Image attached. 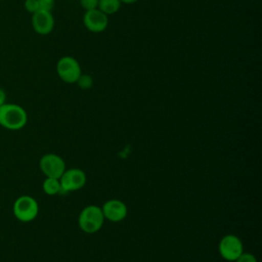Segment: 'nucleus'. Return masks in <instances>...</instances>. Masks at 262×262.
Listing matches in <instances>:
<instances>
[{"label": "nucleus", "instance_id": "nucleus-1", "mask_svg": "<svg viewBox=\"0 0 262 262\" xmlns=\"http://www.w3.org/2000/svg\"><path fill=\"white\" fill-rule=\"evenodd\" d=\"M28 122L26 110L16 103L5 102L0 106V126L10 131L23 129Z\"/></svg>", "mask_w": 262, "mask_h": 262}, {"label": "nucleus", "instance_id": "nucleus-2", "mask_svg": "<svg viewBox=\"0 0 262 262\" xmlns=\"http://www.w3.org/2000/svg\"><path fill=\"white\" fill-rule=\"evenodd\" d=\"M104 222V216L101 208L90 205L85 207L78 218L79 227L86 233H94L98 231Z\"/></svg>", "mask_w": 262, "mask_h": 262}, {"label": "nucleus", "instance_id": "nucleus-3", "mask_svg": "<svg viewBox=\"0 0 262 262\" xmlns=\"http://www.w3.org/2000/svg\"><path fill=\"white\" fill-rule=\"evenodd\" d=\"M12 212L18 221L31 222L38 216L39 205L33 196L24 194L14 201Z\"/></svg>", "mask_w": 262, "mask_h": 262}, {"label": "nucleus", "instance_id": "nucleus-4", "mask_svg": "<svg viewBox=\"0 0 262 262\" xmlns=\"http://www.w3.org/2000/svg\"><path fill=\"white\" fill-rule=\"evenodd\" d=\"M56 73L60 80L68 84L76 83L82 74L81 66L78 60L70 55L60 57L56 62Z\"/></svg>", "mask_w": 262, "mask_h": 262}, {"label": "nucleus", "instance_id": "nucleus-5", "mask_svg": "<svg viewBox=\"0 0 262 262\" xmlns=\"http://www.w3.org/2000/svg\"><path fill=\"white\" fill-rule=\"evenodd\" d=\"M58 180L60 183V192H69L82 188L86 183V175L81 169L71 168L66 169Z\"/></svg>", "mask_w": 262, "mask_h": 262}, {"label": "nucleus", "instance_id": "nucleus-6", "mask_svg": "<svg viewBox=\"0 0 262 262\" xmlns=\"http://www.w3.org/2000/svg\"><path fill=\"white\" fill-rule=\"evenodd\" d=\"M219 254L226 261H235L243 253L244 247L242 241L234 234L224 235L218 245Z\"/></svg>", "mask_w": 262, "mask_h": 262}, {"label": "nucleus", "instance_id": "nucleus-7", "mask_svg": "<svg viewBox=\"0 0 262 262\" xmlns=\"http://www.w3.org/2000/svg\"><path fill=\"white\" fill-rule=\"evenodd\" d=\"M40 170L46 177L59 178L66 170V163L61 157L55 154H45L39 162Z\"/></svg>", "mask_w": 262, "mask_h": 262}, {"label": "nucleus", "instance_id": "nucleus-8", "mask_svg": "<svg viewBox=\"0 0 262 262\" xmlns=\"http://www.w3.org/2000/svg\"><path fill=\"white\" fill-rule=\"evenodd\" d=\"M85 28L91 33H101L108 25V17L98 8L87 10L83 16Z\"/></svg>", "mask_w": 262, "mask_h": 262}, {"label": "nucleus", "instance_id": "nucleus-9", "mask_svg": "<svg viewBox=\"0 0 262 262\" xmlns=\"http://www.w3.org/2000/svg\"><path fill=\"white\" fill-rule=\"evenodd\" d=\"M32 27L38 35H48L54 28V17L50 11L39 10L32 14Z\"/></svg>", "mask_w": 262, "mask_h": 262}, {"label": "nucleus", "instance_id": "nucleus-10", "mask_svg": "<svg viewBox=\"0 0 262 262\" xmlns=\"http://www.w3.org/2000/svg\"><path fill=\"white\" fill-rule=\"evenodd\" d=\"M102 213L104 219H107L112 222L122 221L127 216V207L120 200H108L106 201L102 208Z\"/></svg>", "mask_w": 262, "mask_h": 262}, {"label": "nucleus", "instance_id": "nucleus-11", "mask_svg": "<svg viewBox=\"0 0 262 262\" xmlns=\"http://www.w3.org/2000/svg\"><path fill=\"white\" fill-rule=\"evenodd\" d=\"M121 4L122 2L120 0H98L97 8L106 15H108L119 11Z\"/></svg>", "mask_w": 262, "mask_h": 262}, {"label": "nucleus", "instance_id": "nucleus-12", "mask_svg": "<svg viewBox=\"0 0 262 262\" xmlns=\"http://www.w3.org/2000/svg\"><path fill=\"white\" fill-rule=\"evenodd\" d=\"M43 191L48 195H55L60 192V183L57 178L46 177L42 184Z\"/></svg>", "mask_w": 262, "mask_h": 262}, {"label": "nucleus", "instance_id": "nucleus-13", "mask_svg": "<svg viewBox=\"0 0 262 262\" xmlns=\"http://www.w3.org/2000/svg\"><path fill=\"white\" fill-rule=\"evenodd\" d=\"M76 83L82 89H89V88H91V86L93 84V80H92L91 76L85 75V74H81V76L79 77V79L77 80Z\"/></svg>", "mask_w": 262, "mask_h": 262}, {"label": "nucleus", "instance_id": "nucleus-14", "mask_svg": "<svg viewBox=\"0 0 262 262\" xmlns=\"http://www.w3.org/2000/svg\"><path fill=\"white\" fill-rule=\"evenodd\" d=\"M24 6H25V9H26L28 12L32 13V14L40 10V7H39V0H25Z\"/></svg>", "mask_w": 262, "mask_h": 262}, {"label": "nucleus", "instance_id": "nucleus-15", "mask_svg": "<svg viewBox=\"0 0 262 262\" xmlns=\"http://www.w3.org/2000/svg\"><path fill=\"white\" fill-rule=\"evenodd\" d=\"M79 2L82 8H84L86 11L95 9L98 5V0H79Z\"/></svg>", "mask_w": 262, "mask_h": 262}, {"label": "nucleus", "instance_id": "nucleus-16", "mask_svg": "<svg viewBox=\"0 0 262 262\" xmlns=\"http://www.w3.org/2000/svg\"><path fill=\"white\" fill-rule=\"evenodd\" d=\"M55 1L54 0H39V7L40 10H45V11H50L54 7Z\"/></svg>", "mask_w": 262, "mask_h": 262}, {"label": "nucleus", "instance_id": "nucleus-17", "mask_svg": "<svg viewBox=\"0 0 262 262\" xmlns=\"http://www.w3.org/2000/svg\"><path fill=\"white\" fill-rule=\"evenodd\" d=\"M234 262H257V259L253 254L243 252Z\"/></svg>", "mask_w": 262, "mask_h": 262}, {"label": "nucleus", "instance_id": "nucleus-18", "mask_svg": "<svg viewBox=\"0 0 262 262\" xmlns=\"http://www.w3.org/2000/svg\"><path fill=\"white\" fill-rule=\"evenodd\" d=\"M6 102V93L5 91L0 87V106L3 105Z\"/></svg>", "mask_w": 262, "mask_h": 262}, {"label": "nucleus", "instance_id": "nucleus-19", "mask_svg": "<svg viewBox=\"0 0 262 262\" xmlns=\"http://www.w3.org/2000/svg\"><path fill=\"white\" fill-rule=\"evenodd\" d=\"M122 3H125V4H133L135 2H137L138 0H120Z\"/></svg>", "mask_w": 262, "mask_h": 262}]
</instances>
